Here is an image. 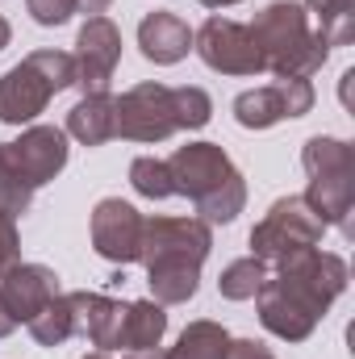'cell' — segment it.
<instances>
[{"mask_svg":"<svg viewBox=\"0 0 355 359\" xmlns=\"http://www.w3.org/2000/svg\"><path fill=\"white\" fill-rule=\"evenodd\" d=\"M117 59H121V29L109 17H88L76 38V88H84V96L109 92Z\"/></svg>","mask_w":355,"mask_h":359,"instance_id":"cell-12","label":"cell"},{"mask_svg":"<svg viewBox=\"0 0 355 359\" xmlns=\"http://www.w3.org/2000/svg\"><path fill=\"white\" fill-rule=\"evenodd\" d=\"M347 288V264L330 251H301L284 259L276 276H267L264 288L255 292L260 301V322L267 334L284 343H305L314 326L326 318V309L343 297Z\"/></svg>","mask_w":355,"mask_h":359,"instance_id":"cell-1","label":"cell"},{"mask_svg":"<svg viewBox=\"0 0 355 359\" xmlns=\"http://www.w3.org/2000/svg\"><path fill=\"white\" fill-rule=\"evenodd\" d=\"M192 50L201 55V63L209 72H222V76H260L264 72V59H260L255 38H251V25L217 17V13L192 34Z\"/></svg>","mask_w":355,"mask_h":359,"instance_id":"cell-8","label":"cell"},{"mask_svg":"<svg viewBox=\"0 0 355 359\" xmlns=\"http://www.w3.org/2000/svg\"><path fill=\"white\" fill-rule=\"evenodd\" d=\"M8 147H13L17 168L25 172V180H29L34 188L51 184V180L67 168V130H59V126H29V130H25L17 142H8Z\"/></svg>","mask_w":355,"mask_h":359,"instance_id":"cell-14","label":"cell"},{"mask_svg":"<svg viewBox=\"0 0 355 359\" xmlns=\"http://www.w3.org/2000/svg\"><path fill=\"white\" fill-rule=\"evenodd\" d=\"M226 355H230V330L201 318V322H188L180 330L176 347L163 359H226Z\"/></svg>","mask_w":355,"mask_h":359,"instance_id":"cell-18","label":"cell"},{"mask_svg":"<svg viewBox=\"0 0 355 359\" xmlns=\"http://www.w3.org/2000/svg\"><path fill=\"white\" fill-rule=\"evenodd\" d=\"M113 96L109 92H92L80 104H72L67 113V134L84 147H105L109 138H117V113H113Z\"/></svg>","mask_w":355,"mask_h":359,"instance_id":"cell-17","label":"cell"},{"mask_svg":"<svg viewBox=\"0 0 355 359\" xmlns=\"http://www.w3.org/2000/svg\"><path fill=\"white\" fill-rule=\"evenodd\" d=\"M13 330H17V322H13V318H8V309L0 305V339H8Z\"/></svg>","mask_w":355,"mask_h":359,"instance_id":"cell-30","label":"cell"},{"mask_svg":"<svg viewBox=\"0 0 355 359\" xmlns=\"http://www.w3.org/2000/svg\"><path fill=\"white\" fill-rule=\"evenodd\" d=\"M196 4H205V8H230V4H239V0H196Z\"/></svg>","mask_w":355,"mask_h":359,"instance_id":"cell-33","label":"cell"},{"mask_svg":"<svg viewBox=\"0 0 355 359\" xmlns=\"http://www.w3.org/2000/svg\"><path fill=\"white\" fill-rule=\"evenodd\" d=\"M314 109V84L297 76H280L276 84L251 88L234 100V117L243 130H267L284 117H305Z\"/></svg>","mask_w":355,"mask_h":359,"instance_id":"cell-11","label":"cell"},{"mask_svg":"<svg viewBox=\"0 0 355 359\" xmlns=\"http://www.w3.org/2000/svg\"><path fill=\"white\" fill-rule=\"evenodd\" d=\"M59 297V276L46 264H13L0 276V305L17 326H29Z\"/></svg>","mask_w":355,"mask_h":359,"instance_id":"cell-13","label":"cell"},{"mask_svg":"<svg viewBox=\"0 0 355 359\" xmlns=\"http://www.w3.org/2000/svg\"><path fill=\"white\" fill-rule=\"evenodd\" d=\"M130 184H134V192L147 196V201H168V196H176V192H172L168 159H155V155H142V159L130 163Z\"/></svg>","mask_w":355,"mask_h":359,"instance_id":"cell-23","label":"cell"},{"mask_svg":"<svg viewBox=\"0 0 355 359\" xmlns=\"http://www.w3.org/2000/svg\"><path fill=\"white\" fill-rule=\"evenodd\" d=\"M301 163L309 172V188H305V205L318 213V222L339 226L351 238V213H355V151L343 138H309L301 151Z\"/></svg>","mask_w":355,"mask_h":359,"instance_id":"cell-5","label":"cell"},{"mask_svg":"<svg viewBox=\"0 0 355 359\" xmlns=\"http://www.w3.org/2000/svg\"><path fill=\"white\" fill-rule=\"evenodd\" d=\"M25 8H29V17L38 21V25H67L72 21V13H80L76 8V0H25Z\"/></svg>","mask_w":355,"mask_h":359,"instance_id":"cell-25","label":"cell"},{"mask_svg":"<svg viewBox=\"0 0 355 359\" xmlns=\"http://www.w3.org/2000/svg\"><path fill=\"white\" fill-rule=\"evenodd\" d=\"M168 330V313L159 301H130L126 309V330H121V347L130 351H147V347H159Z\"/></svg>","mask_w":355,"mask_h":359,"instance_id":"cell-20","label":"cell"},{"mask_svg":"<svg viewBox=\"0 0 355 359\" xmlns=\"http://www.w3.org/2000/svg\"><path fill=\"white\" fill-rule=\"evenodd\" d=\"M126 309L130 301H113L105 292H76V334L100 351H117L126 330Z\"/></svg>","mask_w":355,"mask_h":359,"instance_id":"cell-15","label":"cell"},{"mask_svg":"<svg viewBox=\"0 0 355 359\" xmlns=\"http://www.w3.org/2000/svg\"><path fill=\"white\" fill-rule=\"evenodd\" d=\"M322 234H326V222H318V213L301 196H280L264 213V222L251 230V255L267 268H280L284 259L314 251Z\"/></svg>","mask_w":355,"mask_h":359,"instance_id":"cell-7","label":"cell"},{"mask_svg":"<svg viewBox=\"0 0 355 359\" xmlns=\"http://www.w3.org/2000/svg\"><path fill=\"white\" fill-rule=\"evenodd\" d=\"M34 184L25 180V172L17 168V159H13V147L8 142H0V209L4 213H13V217H21L29 205H34Z\"/></svg>","mask_w":355,"mask_h":359,"instance_id":"cell-21","label":"cell"},{"mask_svg":"<svg viewBox=\"0 0 355 359\" xmlns=\"http://www.w3.org/2000/svg\"><path fill=\"white\" fill-rule=\"evenodd\" d=\"M76 88V55L67 50H34L17 67L0 76V121L25 126L38 113H46L51 96Z\"/></svg>","mask_w":355,"mask_h":359,"instance_id":"cell-6","label":"cell"},{"mask_svg":"<svg viewBox=\"0 0 355 359\" xmlns=\"http://www.w3.org/2000/svg\"><path fill=\"white\" fill-rule=\"evenodd\" d=\"M117 138L130 142H168L176 134V113H172V88L168 84H134L117 96Z\"/></svg>","mask_w":355,"mask_h":359,"instance_id":"cell-9","label":"cell"},{"mask_svg":"<svg viewBox=\"0 0 355 359\" xmlns=\"http://www.w3.org/2000/svg\"><path fill=\"white\" fill-rule=\"evenodd\" d=\"M8 38H13V25H8V21H4V17H0V50H4V46H8Z\"/></svg>","mask_w":355,"mask_h":359,"instance_id":"cell-32","label":"cell"},{"mask_svg":"<svg viewBox=\"0 0 355 359\" xmlns=\"http://www.w3.org/2000/svg\"><path fill=\"white\" fill-rule=\"evenodd\" d=\"M84 359H109V351H96V355H84Z\"/></svg>","mask_w":355,"mask_h":359,"instance_id":"cell-34","label":"cell"},{"mask_svg":"<svg viewBox=\"0 0 355 359\" xmlns=\"http://www.w3.org/2000/svg\"><path fill=\"white\" fill-rule=\"evenodd\" d=\"M209 247H213V230L201 217H147L138 264H147L151 301L159 305L192 301Z\"/></svg>","mask_w":355,"mask_h":359,"instance_id":"cell-2","label":"cell"},{"mask_svg":"<svg viewBox=\"0 0 355 359\" xmlns=\"http://www.w3.org/2000/svg\"><path fill=\"white\" fill-rule=\"evenodd\" d=\"M226 359H276V355L255 339H230V355Z\"/></svg>","mask_w":355,"mask_h":359,"instance_id":"cell-28","label":"cell"},{"mask_svg":"<svg viewBox=\"0 0 355 359\" xmlns=\"http://www.w3.org/2000/svg\"><path fill=\"white\" fill-rule=\"evenodd\" d=\"M172 113H176V130H201L213 117V100L205 88L184 84V88H172Z\"/></svg>","mask_w":355,"mask_h":359,"instance_id":"cell-24","label":"cell"},{"mask_svg":"<svg viewBox=\"0 0 355 359\" xmlns=\"http://www.w3.org/2000/svg\"><path fill=\"white\" fill-rule=\"evenodd\" d=\"M142 226H147V217L130 201H121V196L96 201V209H92V247H96V255L109 259V264H121V268L138 264Z\"/></svg>","mask_w":355,"mask_h":359,"instance_id":"cell-10","label":"cell"},{"mask_svg":"<svg viewBox=\"0 0 355 359\" xmlns=\"http://www.w3.org/2000/svg\"><path fill=\"white\" fill-rule=\"evenodd\" d=\"M264 280H267V264H260L255 255H247V259H234L230 268L222 271L217 292H222L226 301H251V297L264 288Z\"/></svg>","mask_w":355,"mask_h":359,"instance_id":"cell-22","label":"cell"},{"mask_svg":"<svg viewBox=\"0 0 355 359\" xmlns=\"http://www.w3.org/2000/svg\"><path fill=\"white\" fill-rule=\"evenodd\" d=\"M126 359H163V351L159 347H147V351H130Z\"/></svg>","mask_w":355,"mask_h":359,"instance_id":"cell-31","label":"cell"},{"mask_svg":"<svg viewBox=\"0 0 355 359\" xmlns=\"http://www.w3.org/2000/svg\"><path fill=\"white\" fill-rule=\"evenodd\" d=\"M172 192L188 196L201 213V222H234L247 205V180L230 163V155L217 142H188L168 159Z\"/></svg>","mask_w":355,"mask_h":359,"instance_id":"cell-3","label":"cell"},{"mask_svg":"<svg viewBox=\"0 0 355 359\" xmlns=\"http://www.w3.org/2000/svg\"><path fill=\"white\" fill-rule=\"evenodd\" d=\"M251 38L260 46L264 72H276V76L309 80L314 72H322V63L330 55L322 34L309 25L305 4H293V0H276V4L260 8L251 21Z\"/></svg>","mask_w":355,"mask_h":359,"instance_id":"cell-4","label":"cell"},{"mask_svg":"<svg viewBox=\"0 0 355 359\" xmlns=\"http://www.w3.org/2000/svg\"><path fill=\"white\" fill-rule=\"evenodd\" d=\"M109 4H113V0H76V8H80V13H92V17H100Z\"/></svg>","mask_w":355,"mask_h":359,"instance_id":"cell-29","label":"cell"},{"mask_svg":"<svg viewBox=\"0 0 355 359\" xmlns=\"http://www.w3.org/2000/svg\"><path fill=\"white\" fill-rule=\"evenodd\" d=\"M29 334L38 347H63L67 339H76V292H59L34 322Z\"/></svg>","mask_w":355,"mask_h":359,"instance_id":"cell-19","label":"cell"},{"mask_svg":"<svg viewBox=\"0 0 355 359\" xmlns=\"http://www.w3.org/2000/svg\"><path fill=\"white\" fill-rule=\"evenodd\" d=\"M21 259V234H17V217L0 209V276Z\"/></svg>","mask_w":355,"mask_h":359,"instance_id":"cell-26","label":"cell"},{"mask_svg":"<svg viewBox=\"0 0 355 359\" xmlns=\"http://www.w3.org/2000/svg\"><path fill=\"white\" fill-rule=\"evenodd\" d=\"M305 13H314L318 25H322V21H330V17L355 13V0H305Z\"/></svg>","mask_w":355,"mask_h":359,"instance_id":"cell-27","label":"cell"},{"mask_svg":"<svg viewBox=\"0 0 355 359\" xmlns=\"http://www.w3.org/2000/svg\"><path fill=\"white\" fill-rule=\"evenodd\" d=\"M138 50L155 63V67H172L180 63L188 50H192V29L180 13H168V8H155L142 17L138 25Z\"/></svg>","mask_w":355,"mask_h":359,"instance_id":"cell-16","label":"cell"}]
</instances>
